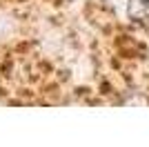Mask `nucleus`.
Segmentation results:
<instances>
[{
	"label": "nucleus",
	"instance_id": "1",
	"mask_svg": "<svg viewBox=\"0 0 149 147\" xmlns=\"http://www.w3.org/2000/svg\"><path fill=\"white\" fill-rule=\"evenodd\" d=\"M129 16L138 22L149 20V0H129Z\"/></svg>",
	"mask_w": 149,
	"mask_h": 147
}]
</instances>
